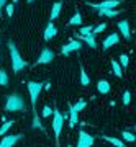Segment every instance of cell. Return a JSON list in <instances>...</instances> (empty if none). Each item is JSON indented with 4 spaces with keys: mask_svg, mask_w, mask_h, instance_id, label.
Instances as JSON below:
<instances>
[{
    "mask_svg": "<svg viewBox=\"0 0 136 147\" xmlns=\"http://www.w3.org/2000/svg\"><path fill=\"white\" fill-rule=\"evenodd\" d=\"M8 47H10V54H12V65H13V70L18 74L21 69L26 65V62L20 57V54H18V51H16V47H15L13 42H8Z\"/></svg>",
    "mask_w": 136,
    "mask_h": 147,
    "instance_id": "6da1fadb",
    "label": "cell"
},
{
    "mask_svg": "<svg viewBox=\"0 0 136 147\" xmlns=\"http://www.w3.org/2000/svg\"><path fill=\"white\" fill-rule=\"evenodd\" d=\"M5 108L8 111H20V110L25 108V103H23V100H21L18 95H10V96L7 98Z\"/></svg>",
    "mask_w": 136,
    "mask_h": 147,
    "instance_id": "7a4b0ae2",
    "label": "cell"
},
{
    "mask_svg": "<svg viewBox=\"0 0 136 147\" xmlns=\"http://www.w3.org/2000/svg\"><path fill=\"white\" fill-rule=\"evenodd\" d=\"M54 119H52V129H54V136H56V142H59V136L63 131V124H64V115H61L58 110H54Z\"/></svg>",
    "mask_w": 136,
    "mask_h": 147,
    "instance_id": "3957f363",
    "label": "cell"
},
{
    "mask_svg": "<svg viewBox=\"0 0 136 147\" xmlns=\"http://www.w3.org/2000/svg\"><path fill=\"white\" fill-rule=\"evenodd\" d=\"M28 90H30V95H31V105H36L38 100V95L43 90V84H38V82H30L28 84Z\"/></svg>",
    "mask_w": 136,
    "mask_h": 147,
    "instance_id": "277c9868",
    "label": "cell"
},
{
    "mask_svg": "<svg viewBox=\"0 0 136 147\" xmlns=\"http://www.w3.org/2000/svg\"><path fill=\"white\" fill-rule=\"evenodd\" d=\"M85 5H90L92 8H97V10H100V8H115V7L120 5V0H105V2H102V3H85Z\"/></svg>",
    "mask_w": 136,
    "mask_h": 147,
    "instance_id": "5b68a950",
    "label": "cell"
},
{
    "mask_svg": "<svg viewBox=\"0 0 136 147\" xmlns=\"http://www.w3.org/2000/svg\"><path fill=\"white\" fill-rule=\"evenodd\" d=\"M94 144V137L90 136V134H87V132H84V129L79 132V142L77 146L79 147H89Z\"/></svg>",
    "mask_w": 136,
    "mask_h": 147,
    "instance_id": "8992f818",
    "label": "cell"
},
{
    "mask_svg": "<svg viewBox=\"0 0 136 147\" xmlns=\"http://www.w3.org/2000/svg\"><path fill=\"white\" fill-rule=\"evenodd\" d=\"M52 59H54V53L51 49H43V53L39 54V59H38V64H48Z\"/></svg>",
    "mask_w": 136,
    "mask_h": 147,
    "instance_id": "52a82bcc",
    "label": "cell"
},
{
    "mask_svg": "<svg viewBox=\"0 0 136 147\" xmlns=\"http://www.w3.org/2000/svg\"><path fill=\"white\" fill-rule=\"evenodd\" d=\"M77 49H80V42L75 41V39H72V41H69L67 44L63 47V54H64V56H67L69 53H72V51H77Z\"/></svg>",
    "mask_w": 136,
    "mask_h": 147,
    "instance_id": "ba28073f",
    "label": "cell"
},
{
    "mask_svg": "<svg viewBox=\"0 0 136 147\" xmlns=\"http://www.w3.org/2000/svg\"><path fill=\"white\" fill-rule=\"evenodd\" d=\"M21 137V134H13V136H5L2 141H0V147H8V146H13L18 139Z\"/></svg>",
    "mask_w": 136,
    "mask_h": 147,
    "instance_id": "9c48e42d",
    "label": "cell"
},
{
    "mask_svg": "<svg viewBox=\"0 0 136 147\" xmlns=\"http://www.w3.org/2000/svg\"><path fill=\"white\" fill-rule=\"evenodd\" d=\"M118 39H120V38H118V34H116V33H112L110 36L103 41V49H108V47H112L113 44H116V42H118Z\"/></svg>",
    "mask_w": 136,
    "mask_h": 147,
    "instance_id": "30bf717a",
    "label": "cell"
},
{
    "mask_svg": "<svg viewBox=\"0 0 136 147\" xmlns=\"http://www.w3.org/2000/svg\"><path fill=\"white\" fill-rule=\"evenodd\" d=\"M118 28H120V31L123 33V38H125V39H130L131 34H130V26H128V21H120V23H118Z\"/></svg>",
    "mask_w": 136,
    "mask_h": 147,
    "instance_id": "8fae6325",
    "label": "cell"
},
{
    "mask_svg": "<svg viewBox=\"0 0 136 147\" xmlns=\"http://www.w3.org/2000/svg\"><path fill=\"white\" fill-rule=\"evenodd\" d=\"M56 33H58V30L54 28V25H52V23H49V25L46 26V31H44V39H46V41H48V39H51Z\"/></svg>",
    "mask_w": 136,
    "mask_h": 147,
    "instance_id": "7c38bea8",
    "label": "cell"
},
{
    "mask_svg": "<svg viewBox=\"0 0 136 147\" xmlns=\"http://www.w3.org/2000/svg\"><path fill=\"white\" fill-rule=\"evenodd\" d=\"M79 36L82 38V39H84V41L87 42L90 47H95V46H97V44H95V38H94V31L89 33V34H79Z\"/></svg>",
    "mask_w": 136,
    "mask_h": 147,
    "instance_id": "4fadbf2b",
    "label": "cell"
},
{
    "mask_svg": "<svg viewBox=\"0 0 136 147\" xmlns=\"http://www.w3.org/2000/svg\"><path fill=\"white\" fill-rule=\"evenodd\" d=\"M97 88H99L100 93H108L110 92V84L107 80H100L99 84H97Z\"/></svg>",
    "mask_w": 136,
    "mask_h": 147,
    "instance_id": "5bb4252c",
    "label": "cell"
},
{
    "mask_svg": "<svg viewBox=\"0 0 136 147\" xmlns=\"http://www.w3.org/2000/svg\"><path fill=\"white\" fill-rule=\"evenodd\" d=\"M61 7H63V2H56L54 7H52V11H51V20H56L58 15L61 13Z\"/></svg>",
    "mask_w": 136,
    "mask_h": 147,
    "instance_id": "9a60e30c",
    "label": "cell"
},
{
    "mask_svg": "<svg viewBox=\"0 0 136 147\" xmlns=\"http://www.w3.org/2000/svg\"><path fill=\"white\" fill-rule=\"evenodd\" d=\"M69 116H71V123H69V126L72 129L75 124H77V111L72 110V106H71V110H69Z\"/></svg>",
    "mask_w": 136,
    "mask_h": 147,
    "instance_id": "2e32d148",
    "label": "cell"
},
{
    "mask_svg": "<svg viewBox=\"0 0 136 147\" xmlns=\"http://www.w3.org/2000/svg\"><path fill=\"white\" fill-rule=\"evenodd\" d=\"M99 13L100 15H105V16H116L118 15V11L115 8H100Z\"/></svg>",
    "mask_w": 136,
    "mask_h": 147,
    "instance_id": "e0dca14e",
    "label": "cell"
},
{
    "mask_svg": "<svg viewBox=\"0 0 136 147\" xmlns=\"http://www.w3.org/2000/svg\"><path fill=\"white\" fill-rule=\"evenodd\" d=\"M112 69H113V74H115L116 77H123V70H121V65L118 62H112Z\"/></svg>",
    "mask_w": 136,
    "mask_h": 147,
    "instance_id": "ac0fdd59",
    "label": "cell"
},
{
    "mask_svg": "<svg viewBox=\"0 0 136 147\" xmlns=\"http://www.w3.org/2000/svg\"><path fill=\"white\" fill-rule=\"evenodd\" d=\"M105 141H108L110 144H113V146H116V147H123V141H120V139H115V137L105 136Z\"/></svg>",
    "mask_w": 136,
    "mask_h": 147,
    "instance_id": "d6986e66",
    "label": "cell"
},
{
    "mask_svg": "<svg viewBox=\"0 0 136 147\" xmlns=\"http://www.w3.org/2000/svg\"><path fill=\"white\" fill-rule=\"evenodd\" d=\"M80 23H82V16H80V13H75V15L72 16V18H71V21H69V25H80Z\"/></svg>",
    "mask_w": 136,
    "mask_h": 147,
    "instance_id": "ffe728a7",
    "label": "cell"
},
{
    "mask_svg": "<svg viewBox=\"0 0 136 147\" xmlns=\"http://www.w3.org/2000/svg\"><path fill=\"white\" fill-rule=\"evenodd\" d=\"M12 124H13V121H5V123H3V126H2V129H0V136H3V134H5V132L12 127Z\"/></svg>",
    "mask_w": 136,
    "mask_h": 147,
    "instance_id": "44dd1931",
    "label": "cell"
},
{
    "mask_svg": "<svg viewBox=\"0 0 136 147\" xmlns=\"http://www.w3.org/2000/svg\"><path fill=\"white\" fill-rule=\"evenodd\" d=\"M121 136H123V139H125V141H128V142H135L136 141V136H133V134H131V132H128V131H123V134H121Z\"/></svg>",
    "mask_w": 136,
    "mask_h": 147,
    "instance_id": "7402d4cb",
    "label": "cell"
},
{
    "mask_svg": "<svg viewBox=\"0 0 136 147\" xmlns=\"http://www.w3.org/2000/svg\"><path fill=\"white\" fill-rule=\"evenodd\" d=\"M8 84V75L5 70H0V85H7Z\"/></svg>",
    "mask_w": 136,
    "mask_h": 147,
    "instance_id": "603a6c76",
    "label": "cell"
},
{
    "mask_svg": "<svg viewBox=\"0 0 136 147\" xmlns=\"http://www.w3.org/2000/svg\"><path fill=\"white\" fill-rule=\"evenodd\" d=\"M80 82H82V85H84V87H87V85H89V75L85 74L84 69H82V72H80Z\"/></svg>",
    "mask_w": 136,
    "mask_h": 147,
    "instance_id": "cb8c5ba5",
    "label": "cell"
},
{
    "mask_svg": "<svg viewBox=\"0 0 136 147\" xmlns=\"http://www.w3.org/2000/svg\"><path fill=\"white\" fill-rule=\"evenodd\" d=\"M84 108H85V101H77V103L72 106V110H75L77 113H79V111H82Z\"/></svg>",
    "mask_w": 136,
    "mask_h": 147,
    "instance_id": "d4e9b609",
    "label": "cell"
},
{
    "mask_svg": "<svg viewBox=\"0 0 136 147\" xmlns=\"http://www.w3.org/2000/svg\"><path fill=\"white\" fill-rule=\"evenodd\" d=\"M52 113H54V110H52L51 106H44V108H43V116H44V118H46V116H51Z\"/></svg>",
    "mask_w": 136,
    "mask_h": 147,
    "instance_id": "484cf974",
    "label": "cell"
},
{
    "mask_svg": "<svg viewBox=\"0 0 136 147\" xmlns=\"http://www.w3.org/2000/svg\"><path fill=\"white\" fill-rule=\"evenodd\" d=\"M92 30H94L92 26H84L79 30V34H89V33H92Z\"/></svg>",
    "mask_w": 136,
    "mask_h": 147,
    "instance_id": "4316f807",
    "label": "cell"
},
{
    "mask_svg": "<svg viewBox=\"0 0 136 147\" xmlns=\"http://www.w3.org/2000/svg\"><path fill=\"white\" fill-rule=\"evenodd\" d=\"M128 62H130V61H128V56L121 54V56H120V64L123 65V67H126V65H128Z\"/></svg>",
    "mask_w": 136,
    "mask_h": 147,
    "instance_id": "83f0119b",
    "label": "cell"
},
{
    "mask_svg": "<svg viewBox=\"0 0 136 147\" xmlns=\"http://www.w3.org/2000/svg\"><path fill=\"white\" fill-rule=\"evenodd\" d=\"M33 127H36V129H41V121H39V118L38 116H35V119H33Z\"/></svg>",
    "mask_w": 136,
    "mask_h": 147,
    "instance_id": "f1b7e54d",
    "label": "cell"
},
{
    "mask_svg": "<svg viewBox=\"0 0 136 147\" xmlns=\"http://www.w3.org/2000/svg\"><path fill=\"white\" fill-rule=\"evenodd\" d=\"M130 100H131L130 92H125V93H123V103H125V105H128V103H130Z\"/></svg>",
    "mask_w": 136,
    "mask_h": 147,
    "instance_id": "f546056e",
    "label": "cell"
},
{
    "mask_svg": "<svg viewBox=\"0 0 136 147\" xmlns=\"http://www.w3.org/2000/svg\"><path fill=\"white\" fill-rule=\"evenodd\" d=\"M105 28H107V25H105V23H100L99 26H97V28L94 30V33H102V31L105 30Z\"/></svg>",
    "mask_w": 136,
    "mask_h": 147,
    "instance_id": "4dcf8cb0",
    "label": "cell"
},
{
    "mask_svg": "<svg viewBox=\"0 0 136 147\" xmlns=\"http://www.w3.org/2000/svg\"><path fill=\"white\" fill-rule=\"evenodd\" d=\"M7 13L8 15H13V5H7Z\"/></svg>",
    "mask_w": 136,
    "mask_h": 147,
    "instance_id": "1f68e13d",
    "label": "cell"
},
{
    "mask_svg": "<svg viewBox=\"0 0 136 147\" xmlns=\"http://www.w3.org/2000/svg\"><path fill=\"white\" fill-rule=\"evenodd\" d=\"M5 2H7V0H0V10H2V7L5 5Z\"/></svg>",
    "mask_w": 136,
    "mask_h": 147,
    "instance_id": "d6a6232c",
    "label": "cell"
},
{
    "mask_svg": "<svg viewBox=\"0 0 136 147\" xmlns=\"http://www.w3.org/2000/svg\"><path fill=\"white\" fill-rule=\"evenodd\" d=\"M28 2H31V0H28Z\"/></svg>",
    "mask_w": 136,
    "mask_h": 147,
    "instance_id": "836d02e7",
    "label": "cell"
},
{
    "mask_svg": "<svg viewBox=\"0 0 136 147\" xmlns=\"http://www.w3.org/2000/svg\"><path fill=\"white\" fill-rule=\"evenodd\" d=\"M15 2H16V0H15Z\"/></svg>",
    "mask_w": 136,
    "mask_h": 147,
    "instance_id": "e575fe53",
    "label": "cell"
}]
</instances>
